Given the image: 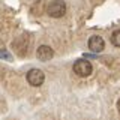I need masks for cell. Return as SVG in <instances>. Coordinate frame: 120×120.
<instances>
[{
	"instance_id": "1",
	"label": "cell",
	"mask_w": 120,
	"mask_h": 120,
	"mask_svg": "<svg viewBox=\"0 0 120 120\" xmlns=\"http://www.w3.org/2000/svg\"><path fill=\"white\" fill-rule=\"evenodd\" d=\"M47 14L52 18H60L66 14V5L63 0H54L47 8Z\"/></svg>"
},
{
	"instance_id": "2",
	"label": "cell",
	"mask_w": 120,
	"mask_h": 120,
	"mask_svg": "<svg viewBox=\"0 0 120 120\" xmlns=\"http://www.w3.org/2000/svg\"><path fill=\"white\" fill-rule=\"evenodd\" d=\"M74 72L78 75V77H89L90 74L93 72V66L89 60H77L74 63Z\"/></svg>"
},
{
	"instance_id": "3",
	"label": "cell",
	"mask_w": 120,
	"mask_h": 120,
	"mask_svg": "<svg viewBox=\"0 0 120 120\" xmlns=\"http://www.w3.org/2000/svg\"><path fill=\"white\" fill-rule=\"evenodd\" d=\"M27 81L33 87H39L45 81V74L41 69H30L27 72Z\"/></svg>"
},
{
	"instance_id": "4",
	"label": "cell",
	"mask_w": 120,
	"mask_h": 120,
	"mask_svg": "<svg viewBox=\"0 0 120 120\" xmlns=\"http://www.w3.org/2000/svg\"><path fill=\"white\" fill-rule=\"evenodd\" d=\"M52 56H54V51L48 45H41L36 50V57L39 60H42V62H48L50 59H52Z\"/></svg>"
},
{
	"instance_id": "5",
	"label": "cell",
	"mask_w": 120,
	"mask_h": 120,
	"mask_svg": "<svg viewBox=\"0 0 120 120\" xmlns=\"http://www.w3.org/2000/svg\"><path fill=\"white\" fill-rule=\"evenodd\" d=\"M89 48L93 52H101L105 48V42L101 36H92L89 39Z\"/></svg>"
},
{
	"instance_id": "6",
	"label": "cell",
	"mask_w": 120,
	"mask_h": 120,
	"mask_svg": "<svg viewBox=\"0 0 120 120\" xmlns=\"http://www.w3.org/2000/svg\"><path fill=\"white\" fill-rule=\"evenodd\" d=\"M111 44L114 47H120V30H116L111 35Z\"/></svg>"
},
{
	"instance_id": "7",
	"label": "cell",
	"mask_w": 120,
	"mask_h": 120,
	"mask_svg": "<svg viewBox=\"0 0 120 120\" xmlns=\"http://www.w3.org/2000/svg\"><path fill=\"white\" fill-rule=\"evenodd\" d=\"M117 108H119V112H120V99H119V102H117Z\"/></svg>"
}]
</instances>
